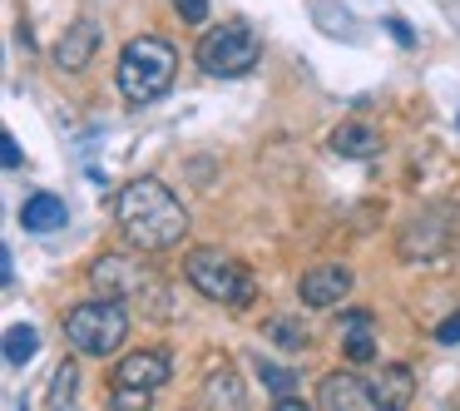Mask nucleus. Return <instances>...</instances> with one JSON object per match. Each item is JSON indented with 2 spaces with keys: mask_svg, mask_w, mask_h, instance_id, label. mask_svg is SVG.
<instances>
[{
  "mask_svg": "<svg viewBox=\"0 0 460 411\" xmlns=\"http://www.w3.org/2000/svg\"><path fill=\"white\" fill-rule=\"evenodd\" d=\"M386 31H391V35H396V40H401V45H411V40H416V35H411V25H406V21H401V15H386Z\"/></svg>",
  "mask_w": 460,
  "mask_h": 411,
  "instance_id": "23",
  "label": "nucleus"
},
{
  "mask_svg": "<svg viewBox=\"0 0 460 411\" xmlns=\"http://www.w3.org/2000/svg\"><path fill=\"white\" fill-rule=\"evenodd\" d=\"M173 11L183 15V25H203L208 21V0H173Z\"/></svg>",
  "mask_w": 460,
  "mask_h": 411,
  "instance_id": "20",
  "label": "nucleus"
},
{
  "mask_svg": "<svg viewBox=\"0 0 460 411\" xmlns=\"http://www.w3.org/2000/svg\"><path fill=\"white\" fill-rule=\"evenodd\" d=\"M35 352H40V332L31 327V322H11L5 327V367H31L35 362Z\"/></svg>",
  "mask_w": 460,
  "mask_h": 411,
  "instance_id": "14",
  "label": "nucleus"
},
{
  "mask_svg": "<svg viewBox=\"0 0 460 411\" xmlns=\"http://www.w3.org/2000/svg\"><path fill=\"white\" fill-rule=\"evenodd\" d=\"M317 407L322 411H376L381 391L371 377H357V371H327L317 387Z\"/></svg>",
  "mask_w": 460,
  "mask_h": 411,
  "instance_id": "7",
  "label": "nucleus"
},
{
  "mask_svg": "<svg viewBox=\"0 0 460 411\" xmlns=\"http://www.w3.org/2000/svg\"><path fill=\"white\" fill-rule=\"evenodd\" d=\"M183 278H189L208 302H223V308H248V302L258 298L252 273L223 248H193L189 258H183Z\"/></svg>",
  "mask_w": 460,
  "mask_h": 411,
  "instance_id": "4",
  "label": "nucleus"
},
{
  "mask_svg": "<svg viewBox=\"0 0 460 411\" xmlns=\"http://www.w3.org/2000/svg\"><path fill=\"white\" fill-rule=\"evenodd\" d=\"M456 130H460V114H456Z\"/></svg>",
  "mask_w": 460,
  "mask_h": 411,
  "instance_id": "25",
  "label": "nucleus"
},
{
  "mask_svg": "<svg viewBox=\"0 0 460 411\" xmlns=\"http://www.w3.org/2000/svg\"><path fill=\"white\" fill-rule=\"evenodd\" d=\"M173 75H179V50L164 35H134L119 55V94L129 104H154L169 94Z\"/></svg>",
  "mask_w": 460,
  "mask_h": 411,
  "instance_id": "2",
  "label": "nucleus"
},
{
  "mask_svg": "<svg viewBox=\"0 0 460 411\" xmlns=\"http://www.w3.org/2000/svg\"><path fill=\"white\" fill-rule=\"evenodd\" d=\"M100 40H104L100 21H90V15H80V21H70V25H65L60 45H55V65H60L65 75H80L84 65L94 60V50H100Z\"/></svg>",
  "mask_w": 460,
  "mask_h": 411,
  "instance_id": "8",
  "label": "nucleus"
},
{
  "mask_svg": "<svg viewBox=\"0 0 460 411\" xmlns=\"http://www.w3.org/2000/svg\"><path fill=\"white\" fill-rule=\"evenodd\" d=\"M0 159H5V169H25V154L11 134H0Z\"/></svg>",
  "mask_w": 460,
  "mask_h": 411,
  "instance_id": "22",
  "label": "nucleus"
},
{
  "mask_svg": "<svg viewBox=\"0 0 460 411\" xmlns=\"http://www.w3.org/2000/svg\"><path fill=\"white\" fill-rule=\"evenodd\" d=\"M129 337V312L119 308L114 298H94L80 302V308L65 312V342H70L80 357H114Z\"/></svg>",
  "mask_w": 460,
  "mask_h": 411,
  "instance_id": "3",
  "label": "nucleus"
},
{
  "mask_svg": "<svg viewBox=\"0 0 460 411\" xmlns=\"http://www.w3.org/2000/svg\"><path fill=\"white\" fill-rule=\"evenodd\" d=\"M0 278H5V288L15 282V263H11V248H0Z\"/></svg>",
  "mask_w": 460,
  "mask_h": 411,
  "instance_id": "24",
  "label": "nucleus"
},
{
  "mask_svg": "<svg viewBox=\"0 0 460 411\" xmlns=\"http://www.w3.org/2000/svg\"><path fill=\"white\" fill-rule=\"evenodd\" d=\"M268 337L278 342L282 352H302V347H307V342H312V332L302 327L297 317H272V322H268Z\"/></svg>",
  "mask_w": 460,
  "mask_h": 411,
  "instance_id": "18",
  "label": "nucleus"
},
{
  "mask_svg": "<svg viewBox=\"0 0 460 411\" xmlns=\"http://www.w3.org/2000/svg\"><path fill=\"white\" fill-rule=\"evenodd\" d=\"M332 149H337L341 159H376V154H381V134L371 130V124H361V120H347V124L332 130Z\"/></svg>",
  "mask_w": 460,
  "mask_h": 411,
  "instance_id": "13",
  "label": "nucleus"
},
{
  "mask_svg": "<svg viewBox=\"0 0 460 411\" xmlns=\"http://www.w3.org/2000/svg\"><path fill=\"white\" fill-rule=\"evenodd\" d=\"M193 60H199V70L213 75V80H243V75L262 60V40L248 21H223L199 40Z\"/></svg>",
  "mask_w": 460,
  "mask_h": 411,
  "instance_id": "5",
  "label": "nucleus"
},
{
  "mask_svg": "<svg viewBox=\"0 0 460 411\" xmlns=\"http://www.w3.org/2000/svg\"><path fill=\"white\" fill-rule=\"evenodd\" d=\"M258 377L268 381L278 397H297V371H288V367H272V362H262L258 357Z\"/></svg>",
  "mask_w": 460,
  "mask_h": 411,
  "instance_id": "19",
  "label": "nucleus"
},
{
  "mask_svg": "<svg viewBox=\"0 0 460 411\" xmlns=\"http://www.w3.org/2000/svg\"><path fill=\"white\" fill-rule=\"evenodd\" d=\"M203 401H208V407H243V387H238V377H233V367H228V362L208 371V387H203Z\"/></svg>",
  "mask_w": 460,
  "mask_h": 411,
  "instance_id": "17",
  "label": "nucleus"
},
{
  "mask_svg": "<svg viewBox=\"0 0 460 411\" xmlns=\"http://www.w3.org/2000/svg\"><path fill=\"white\" fill-rule=\"evenodd\" d=\"M90 282L100 288V298H139L144 288H154V268L144 258H129V253H104V258L90 263Z\"/></svg>",
  "mask_w": 460,
  "mask_h": 411,
  "instance_id": "6",
  "label": "nucleus"
},
{
  "mask_svg": "<svg viewBox=\"0 0 460 411\" xmlns=\"http://www.w3.org/2000/svg\"><path fill=\"white\" fill-rule=\"evenodd\" d=\"M436 342L440 347H460V312H450V317L436 327Z\"/></svg>",
  "mask_w": 460,
  "mask_h": 411,
  "instance_id": "21",
  "label": "nucleus"
},
{
  "mask_svg": "<svg viewBox=\"0 0 460 411\" xmlns=\"http://www.w3.org/2000/svg\"><path fill=\"white\" fill-rule=\"evenodd\" d=\"M21 223H25V233H55L70 223V209H65L60 193H31L21 203Z\"/></svg>",
  "mask_w": 460,
  "mask_h": 411,
  "instance_id": "12",
  "label": "nucleus"
},
{
  "mask_svg": "<svg viewBox=\"0 0 460 411\" xmlns=\"http://www.w3.org/2000/svg\"><path fill=\"white\" fill-rule=\"evenodd\" d=\"M376 391H381V407H411V391H416V377H411V367L391 362V367H381Z\"/></svg>",
  "mask_w": 460,
  "mask_h": 411,
  "instance_id": "15",
  "label": "nucleus"
},
{
  "mask_svg": "<svg viewBox=\"0 0 460 411\" xmlns=\"http://www.w3.org/2000/svg\"><path fill=\"white\" fill-rule=\"evenodd\" d=\"M75 397H80V371H75V362H60L40 407H45V411H60V407H75Z\"/></svg>",
  "mask_w": 460,
  "mask_h": 411,
  "instance_id": "16",
  "label": "nucleus"
},
{
  "mask_svg": "<svg viewBox=\"0 0 460 411\" xmlns=\"http://www.w3.org/2000/svg\"><path fill=\"white\" fill-rule=\"evenodd\" d=\"M337 337H341V352H347V362H357V367L376 357V317H371V312H361V308L341 312Z\"/></svg>",
  "mask_w": 460,
  "mask_h": 411,
  "instance_id": "11",
  "label": "nucleus"
},
{
  "mask_svg": "<svg viewBox=\"0 0 460 411\" xmlns=\"http://www.w3.org/2000/svg\"><path fill=\"white\" fill-rule=\"evenodd\" d=\"M351 292V273L341 268V263H322V268H307L297 282V298L307 302V308H332V302H341Z\"/></svg>",
  "mask_w": 460,
  "mask_h": 411,
  "instance_id": "10",
  "label": "nucleus"
},
{
  "mask_svg": "<svg viewBox=\"0 0 460 411\" xmlns=\"http://www.w3.org/2000/svg\"><path fill=\"white\" fill-rule=\"evenodd\" d=\"M114 219H119L124 243L139 253H164L189 233V209L173 199L164 179H129L114 199Z\"/></svg>",
  "mask_w": 460,
  "mask_h": 411,
  "instance_id": "1",
  "label": "nucleus"
},
{
  "mask_svg": "<svg viewBox=\"0 0 460 411\" xmlns=\"http://www.w3.org/2000/svg\"><path fill=\"white\" fill-rule=\"evenodd\" d=\"M173 377L169 352H134L114 367V387H134V391H159Z\"/></svg>",
  "mask_w": 460,
  "mask_h": 411,
  "instance_id": "9",
  "label": "nucleus"
}]
</instances>
